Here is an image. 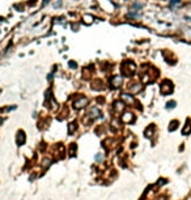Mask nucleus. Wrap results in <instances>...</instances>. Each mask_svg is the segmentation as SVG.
Here are the masks:
<instances>
[{
  "label": "nucleus",
  "instance_id": "1",
  "mask_svg": "<svg viewBox=\"0 0 191 200\" xmlns=\"http://www.w3.org/2000/svg\"><path fill=\"white\" fill-rule=\"evenodd\" d=\"M172 90H173V84H172L170 81L165 80V81L161 84V92H162V94H170Z\"/></svg>",
  "mask_w": 191,
  "mask_h": 200
},
{
  "label": "nucleus",
  "instance_id": "2",
  "mask_svg": "<svg viewBox=\"0 0 191 200\" xmlns=\"http://www.w3.org/2000/svg\"><path fill=\"white\" fill-rule=\"evenodd\" d=\"M87 105H88V100H87L85 97H81V98H79V100H76L73 102V107H75L76 110H80V109L85 107Z\"/></svg>",
  "mask_w": 191,
  "mask_h": 200
},
{
  "label": "nucleus",
  "instance_id": "3",
  "mask_svg": "<svg viewBox=\"0 0 191 200\" xmlns=\"http://www.w3.org/2000/svg\"><path fill=\"white\" fill-rule=\"evenodd\" d=\"M122 84H123V81H122V77L120 76H114L111 79V87L113 88H119Z\"/></svg>",
  "mask_w": 191,
  "mask_h": 200
},
{
  "label": "nucleus",
  "instance_id": "4",
  "mask_svg": "<svg viewBox=\"0 0 191 200\" xmlns=\"http://www.w3.org/2000/svg\"><path fill=\"white\" fill-rule=\"evenodd\" d=\"M122 120H123V123H131L132 120H134V114L132 112H123V115H122Z\"/></svg>",
  "mask_w": 191,
  "mask_h": 200
},
{
  "label": "nucleus",
  "instance_id": "5",
  "mask_svg": "<svg viewBox=\"0 0 191 200\" xmlns=\"http://www.w3.org/2000/svg\"><path fill=\"white\" fill-rule=\"evenodd\" d=\"M120 98L124 101V103H130V105H132L135 100H134V97L131 96V94H127V93H122V96H120Z\"/></svg>",
  "mask_w": 191,
  "mask_h": 200
},
{
  "label": "nucleus",
  "instance_id": "6",
  "mask_svg": "<svg viewBox=\"0 0 191 200\" xmlns=\"http://www.w3.org/2000/svg\"><path fill=\"white\" fill-rule=\"evenodd\" d=\"M16 143H17V145H22L25 143V133H24V131H18Z\"/></svg>",
  "mask_w": 191,
  "mask_h": 200
},
{
  "label": "nucleus",
  "instance_id": "7",
  "mask_svg": "<svg viewBox=\"0 0 191 200\" xmlns=\"http://www.w3.org/2000/svg\"><path fill=\"white\" fill-rule=\"evenodd\" d=\"M101 114H99V110L97 109V107H93L91 111H89V114H88V116L91 118V119H96V118H98Z\"/></svg>",
  "mask_w": 191,
  "mask_h": 200
},
{
  "label": "nucleus",
  "instance_id": "8",
  "mask_svg": "<svg viewBox=\"0 0 191 200\" xmlns=\"http://www.w3.org/2000/svg\"><path fill=\"white\" fill-rule=\"evenodd\" d=\"M114 109H115L116 112H122V111L124 110V103H123L122 101H116V102L114 103Z\"/></svg>",
  "mask_w": 191,
  "mask_h": 200
},
{
  "label": "nucleus",
  "instance_id": "9",
  "mask_svg": "<svg viewBox=\"0 0 191 200\" xmlns=\"http://www.w3.org/2000/svg\"><path fill=\"white\" fill-rule=\"evenodd\" d=\"M93 20H94V17H93L92 14H84V17H83V21H84V24H87V25L93 24Z\"/></svg>",
  "mask_w": 191,
  "mask_h": 200
},
{
  "label": "nucleus",
  "instance_id": "10",
  "mask_svg": "<svg viewBox=\"0 0 191 200\" xmlns=\"http://www.w3.org/2000/svg\"><path fill=\"white\" fill-rule=\"evenodd\" d=\"M141 89H143V84H140V83H139V84L132 85V87H131V89H130V92H131V93H139Z\"/></svg>",
  "mask_w": 191,
  "mask_h": 200
},
{
  "label": "nucleus",
  "instance_id": "11",
  "mask_svg": "<svg viewBox=\"0 0 191 200\" xmlns=\"http://www.w3.org/2000/svg\"><path fill=\"white\" fill-rule=\"evenodd\" d=\"M128 17H131L132 20H137V18H140V17H141V13H140V12L137 13V12L130 10V12H128Z\"/></svg>",
  "mask_w": 191,
  "mask_h": 200
},
{
  "label": "nucleus",
  "instance_id": "12",
  "mask_svg": "<svg viewBox=\"0 0 191 200\" xmlns=\"http://www.w3.org/2000/svg\"><path fill=\"white\" fill-rule=\"evenodd\" d=\"M190 131H191V122H190V120H187V122H186V126H185V128L182 129V133H183V135H187Z\"/></svg>",
  "mask_w": 191,
  "mask_h": 200
},
{
  "label": "nucleus",
  "instance_id": "13",
  "mask_svg": "<svg viewBox=\"0 0 191 200\" xmlns=\"http://www.w3.org/2000/svg\"><path fill=\"white\" fill-rule=\"evenodd\" d=\"M177 127H178V122H177V120H173V122L169 124V131H170V132H173V131H176V129H177Z\"/></svg>",
  "mask_w": 191,
  "mask_h": 200
},
{
  "label": "nucleus",
  "instance_id": "14",
  "mask_svg": "<svg viewBox=\"0 0 191 200\" xmlns=\"http://www.w3.org/2000/svg\"><path fill=\"white\" fill-rule=\"evenodd\" d=\"M153 129H155L153 126H151L149 128H147V129H145V136H147V137H152V135H153Z\"/></svg>",
  "mask_w": 191,
  "mask_h": 200
},
{
  "label": "nucleus",
  "instance_id": "15",
  "mask_svg": "<svg viewBox=\"0 0 191 200\" xmlns=\"http://www.w3.org/2000/svg\"><path fill=\"white\" fill-rule=\"evenodd\" d=\"M141 7H143V5H141L140 3H135V4L131 7V10H136V12L139 10V12H140V10H141Z\"/></svg>",
  "mask_w": 191,
  "mask_h": 200
},
{
  "label": "nucleus",
  "instance_id": "16",
  "mask_svg": "<svg viewBox=\"0 0 191 200\" xmlns=\"http://www.w3.org/2000/svg\"><path fill=\"white\" fill-rule=\"evenodd\" d=\"M76 127H77V126H76V123H70V126H68V133H70V135H72V133H73V131L76 129Z\"/></svg>",
  "mask_w": 191,
  "mask_h": 200
},
{
  "label": "nucleus",
  "instance_id": "17",
  "mask_svg": "<svg viewBox=\"0 0 191 200\" xmlns=\"http://www.w3.org/2000/svg\"><path fill=\"white\" fill-rule=\"evenodd\" d=\"M76 144H71V148H70V156L71 157H73L75 156V153H76Z\"/></svg>",
  "mask_w": 191,
  "mask_h": 200
},
{
  "label": "nucleus",
  "instance_id": "18",
  "mask_svg": "<svg viewBox=\"0 0 191 200\" xmlns=\"http://www.w3.org/2000/svg\"><path fill=\"white\" fill-rule=\"evenodd\" d=\"M176 5H179V0H170V8L176 9Z\"/></svg>",
  "mask_w": 191,
  "mask_h": 200
},
{
  "label": "nucleus",
  "instance_id": "19",
  "mask_svg": "<svg viewBox=\"0 0 191 200\" xmlns=\"http://www.w3.org/2000/svg\"><path fill=\"white\" fill-rule=\"evenodd\" d=\"M62 4H63V0H56V1L52 4V7L58 9V8H60V7H62Z\"/></svg>",
  "mask_w": 191,
  "mask_h": 200
},
{
  "label": "nucleus",
  "instance_id": "20",
  "mask_svg": "<svg viewBox=\"0 0 191 200\" xmlns=\"http://www.w3.org/2000/svg\"><path fill=\"white\" fill-rule=\"evenodd\" d=\"M174 107H176V101H170L166 105V109H174Z\"/></svg>",
  "mask_w": 191,
  "mask_h": 200
},
{
  "label": "nucleus",
  "instance_id": "21",
  "mask_svg": "<svg viewBox=\"0 0 191 200\" xmlns=\"http://www.w3.org/2000/svg\"><path fill=\"white\" fill-rule=\"evenodd\" d=\"M101 160H102V154H97V156H96V161H98V162H99Z\"/></svg>",
  "mask_w": 191,
  "mask_h": 200
},
{
  "label": "nucleus",
  "instance_id": "22",
  "mask_svg": "<svg viewBox=\"0 0 191 200\" xmlns=\"http://www.w3.org/2000/svg\"><path fill=\"white\" fill-rule=\"evenodd\" d=\"M70 67H71V68H76V63H73V62H70Z\"/></svg>",
  "mask_w": 191,
  "mask_h": 200
},
{
  "label": "nucleus",
  "instance_id": "23",
  "mask_svg": "<svg viewBox=\"0 0 191 200\" xmlns=\"http://www.w3.org/2000/svg\"><path fill=\"white\" fill-rule=\"evenodd\" d=\"M49 164H50V161H49V160H46V161H45V166L47 167V166H49Z\"/></svg>",
  "mask_w": 191,
  "mask_h": 200
},
{
  "label": "nucleus",
  "instance_id": "24",
  "mask_svg": "<svg viewBox=\"0 0 191 200\" xmlns=\"http://www.w3.org/2000/svg\"><path fill=\"white\" fill-rule=\"evenodd\" d=\"M1 123H3V119H1V118H0V124H1Z\"/></svg>",
  "mask_w": 191,
  "mask_h": 200
}]
</instances>
